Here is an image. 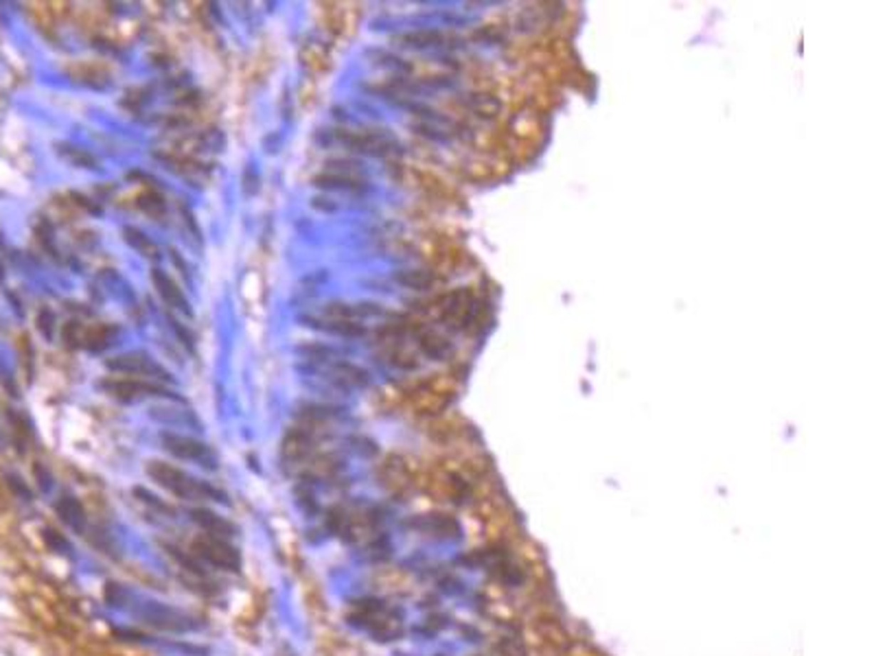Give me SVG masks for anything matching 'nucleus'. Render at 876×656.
<instances>
[{
	"instance_id": "obj_18",
	"label": "nucleus",
	"mask_w": 876,
	"mask_h": 656,
	"mask_svg": "<svg viewBox=\"0 0 876 656\" xmlns=\"http://www.w3.org/2000/svg\"><path fill=\"white\" fill-rule=\"evenodd\" d=\"M244 191H246V195H254L259 191V175L252 166H248L246 173H244Z\"/></svg>"
},
{
	"instance_id": "obj_17",
	"label": "nucleus",
	"mask_w": 876,
	"mask_h": 656,
	"mask_svg": "<svg viewBox=\"0 0 876 656\" xmlns=\"http://www.w3.org/2000/svg\"><path fill=\"white\" fill-rule=\"evenodd\" d=\"M403 42H407V46H432V44H438L443 40V36L441 33H436V31H417V33H407V36H403L401 38Z\"/></svg>"
},
{
	"instance_id": "obj_14",
	"label": "nucleus",
	"mask_w": 876,
	"mask_h": 656,
	"mask_svg": "<svg viewBox=\"0 0 876 656\" xmlns=\"http://www.w3.org/2000/svg\"><path fill=\"white\" fill-rule=\"evenodd\" d=\"M57 510H60L62 519H66L75 527H79L83 523V510H81L79 501L73 499V497H66V499H62L60 503H57Z\"/></svg>"
},
{
	"instance_id": "obj_9",
	"label": "nucleus",
	"mask_w": 876,
	"mask_h": 656,
	"mask_svg": "<svg viewBox=\"0 0 876 656\" xmlns=\"http://www.w3.org/2000/svg\"><path fill=\"white\" fill-rule=\"evenodd\" d=\"M419 346L427 356H432V359H445V356L452 352V344L443 335H438L434 331L423 333L419 337Z\"/></svg>"
},
{
	"instance_id": "obj_13",
	"label": "nucleus",
	"mask_w": 876,
	"mask_h": 656,
	"mask_svg": "<svg viewBox=\"0 0 876 656\" xmlns=\"http://www.w3.org/2000/svg\"><path fill=\"white\" fill-rule=\"evenodd\" d=\"M318 328H323V331L338 335V337H362L366 333V328L362 324H355L350 319H331L325 326H318Z\"/></svg>"
},
{
	"instance_id": "obj_4",
	"label": "nucleus",
	"mask_w": 876,
	"mask_h": 656,
	"mask_svg": "<svg viewBox=\"0 0 876 656\" xmlns=\"http://www.w3.org/2000/svg\"><path fill=\"white\" fill-rule=\"evenodd\" d=\"M108 370L114 372H121V374H142V376H154L160 381H173L171 372H167L162 366H158L147 352H123L119 356H112V359L105 361Z\"/></svg>"
},
{
	"instance_id": "obj_16",
	"label": "nucleus",
	"mask_w": 876,
	"mask_h": 656,
	"mask_svg": "<svg viewBox=\"0 0 876 656\" xmlns=\"http://www.w3.org/2000/svg\"><path fill=\"white\" fill-rule=\"evenodd\" d=\"M335 372H338L342 379H346V381H350V383H355V385H366V383H368V372L362 370V368H358V366L338 364V366H335Z\"/></svg>"
},
{
	"instance_id": "obj_1",
	"label": "nucleus",
	"mask_w": 876,
	"mask_h": 656,
	"mask_svg": "<svg viewBox=\"0 0 876 656\" xmlns=\"http://www.w3.org/2000/svg\"><path fill=\"white\" fill-rule=\"evenodd\" d=\"M145 470H147V475L152 477V480H154L158 486H162L165 490L173 492L175 497H182V499L209 497V499H215V501H226V499H224V492H219V490H215L213 486L195 480V477H191L189 472L180 470L178 466H173V464H167V462H160V460H152V462H147Z\"/></svg>"
},
{
	"instance_id": "obj_20",
	"label": "nucleus",
	"mask_w": 876,
	"mask_h": 656,
	"mask_svg": "<svg viewBox=\"0 0 876 656\" xmlns=\"http://www.w3.org/2000/svg\"><path fill=\"white\" fill-rule=\"evenodd\" d=\"M134 492H136L138 497H142V499H145V501H147V503H152V505H156V508H160V510H171V508H167V505H165V503H162V501H160V499H158L156 494H150L147 490H142V488H136Z\"/></svg>"
},
{
	"instance_id": "obj_5",
	"label": "nucleus",
	"mask_w": 876,
	"mask_h": 656,
	"mask_svg": "<svg viewBox=\"0 0 876 656\" xmlns=\"http://www.w3.org/2000/svg\"><path fill=\"white\" fill-rule=\"evenodd\" d=\"M99 387L103 392H108L110 396L119 398V401H136L142 396H169V398H178L171 390L167 387L152 383V381H127V379H108L101 381Z\"/></svg>"
},
{
	"instance_id": "obj_12",
	"label": "nucleus",
	"mask_w": 876,
	"mask_h": 656,
	"mask_svg": "<svg viewBox=\"0 0 876 656\" xmlns=\"http://www.w3.org/2000/svg\"><path fill=\"white\" fill-rule=\"evenodd\" d=\"M395 280L407 289H417V291H425L434 285V276L429 272H421V270H407V272H399L395 274Z\"/></svg>"
},
{
	"instance_id": "obj_11",
	"label": "nucleus",
	"mask_w": 876,
	"mask_h": 656,
	"mask_svg": "<svg viewBox=\"0 0 876 656\" xmlns=\"http://www.w3.org/2000/svg\"><path fill=\"white\" fill-rule=\"evenodd\" d=\"M123 236H125V241H127L136 252H140L142 256H147V258H156V256H158V248L152 243V238L145 236L138 228H132V226L123 228Z\"/></svg>"
},
{
	"instance_id": "obj_8",
	"label": "nucleus",
	"mask_w": 876,
	"mask_h": 656,
	"mask_svg": "<svg viewBox=\"0 0 876 656\" xmlns=\"http://www.w3.org/2000/svg\"><path fill=\"white\" fill-rule=\"evenodd\" d=\"M313 184L320 189H346V191H360L364 186V182L355 175H342V173H327V175H318L313 177Z\"/></svg>"
},
{
	"instance_id": "obj_10",
	"label": "nucleus",
	"mask_w": 876,
	"mask_h": 656,
	"mask_svg": "<svg viewBox=\"0 0 876 656\" xmlns=\"http://www.w3.org/2000/svg\"><path fill=\"white\" fill-rule=\"evenodd\" d=\"M57 152H60V156L66 158V160H68L71 164H75V166L97 169L95 156H90V154H88L85 149H81V147H75V144H71V142H60V144H57Z\"/></svg>"
},
{
	"instance_id": "obj_7",
	"label": "nucleus",
	"mask_w": 876,
	"mask_h": 656,
	"mask_svg": "<svg viewBox=\"0 0 876 656\" xmlns=\"http://www.w3.org/2000/svg\"><path fill=\"white\" fill-rule=\"evenodd\" d=\"M152 280H154L156 291L160 293V297H162V300H165L169 307L180 309V311L187 313L189 317L193 315L191 305H189V300L184 297L182 289H178V285H175V282L169 278V274H165L162 270H152Z\"/></svg>"
},
{
	"instance_id": "obj_6",
	"label": "nucleus",
	"mask_w": 876,
	"mask_h": 656,
	"mask_svg": "<svg viewBox=\"0 0 876 656\" xmlns=\"http://www.w3.org/2000/svg\"><path fill=\"white\" fill-rule=\"evenodd\" d=\"M191 517L204 531H209V536H215V539L228 541L237 534L235 525H232L230 521H226L224 517H219L217 512L209 510V508H195V510H191Z\"/></svg>"
},
{
	"instance_id": "obj_2",
	"label": "nucleus",
	"mask_w": 876,
	"mask_h": 656,
	"mask_svg": "<svg viewBox=\"0 0 876 656\" xmlns=\"http://www.w3.org/2000/svg\"><path fill=\"white\" fill-rule=\"evenodd\" d=\"M162 446L165 451H169L171 455H175L178 460H189V462H197L202 466H209L215 468L217 466V457L215 453L209 449L207 444L189 438V435H180V433H173V431H162L160 433Z\"/></svg>"
},
{
	"instance_id": "obj_19",
	"label": "nucleus",
	"mask_w": 876,
	"mask_h": 656,
	"mask_svg": "<svg viewBox=\"0 0 876 656\" xmlns=\"http://www.w3.org/2000/svg\"><path fill=\"white\" fill-rule=\"evenodd\" d=\"M53 313L51 311H42L40 313V317H38V326H40V331L51 339L53 337Z\"/></svg>"
},
{
	"instance_id": "obj_15",
	"label": "nucleus",
	"mask_w": 876,
	"mask_h": 656,
	"mask_svg": "<svg viewBox=\"0 0 876 656\" xmlns=\"http://www.w3.org/2000/svg\"><path fill=\"white\" fill-rule=\"evenodd\" d=\"M138 206H140L147 215H152V217H160V215H165V211H167V203H165V199H162L158 193L142 195V197L138 199Z\"/></svg>"
},
{
	"instance_id": "obj_3",
	"label": "nucleus",
	"mask_w": 876,
	"mask_h": 656,
	"mask_svg": "<svg viewBox=\"0 0 876 656\" xmlns=\"http://www.w3.org/2000/svg\"><path fill=\"white\" fill-rule=\"evenodd\" d=\"M193 551L207 560L213 566H219V569L226 571H239L241 569V556L239 551L232 547L228 541L215 539V536H204V539L193 543Z\"/></svg>"
}]
</instances>
